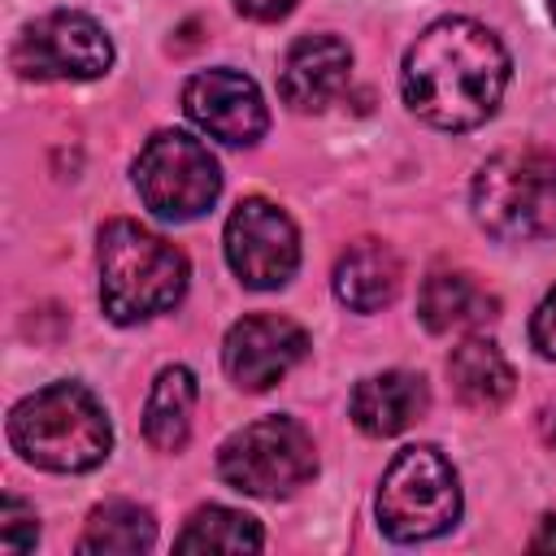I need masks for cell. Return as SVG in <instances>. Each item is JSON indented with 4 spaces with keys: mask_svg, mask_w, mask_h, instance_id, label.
I'll list each match as a JSON object with an SVG mask.
<instances>
[{
    "mask_svg": "<svg viewBox=\"0 0 556 556\" xmlns=\"http://www.w3.org/2000/svg\"><path fill=\"white\" fill-rule=\"evenodd\" d=\"M400 87L421 122L439 130H473L495 113L508 87V52L482 22L443 17L413 39Z\"/></svg>",
    "mask_w": 556,
    "mask_h": 556,
    "instance_id": "obj_1",
    "label": "cell"
},
{
    "mask_svg": "<svg viewBox=\"0 0 556 556\" xmlns=\"http://www.w3.org/2000/svg\"><path fill=\"white\" fill-rule=\"evenodd\" d=\"M135 187L156 217L191 222L213 208L222 191V169L200 139L182 130H161L135 156Z\"/></svg>",
    "mask_w": 556,
    "mask_h": 556,
    "instance_id": "obj_7",
    "label": "cell"
},
{
    "mask_svg": "<svg viewBox=\"0 0 556 556\" xmlns=\"http://www.w3.org/2000/svg\"><path fill=\"white\" fill-rule=\"evenodd\" d=\"M530 339H534V348L543 352V356H552L556 361V287L543 295V304L534 308V317H530Z\"/></svg>",
    "mask_w": 556,
    "mask_h": 556,
    "instance_id": "obj_21",
    "label": "cell"
},
{
    "mask_svg": "<svg viewBox=\"0 0 556 556\" xmlns=\"http://www.w3.org/2000/svg\"><path fill=\"white\" fill-rule=\"evenodd\" d=\"M113 65V43L87 13L56 9L30 22L13 43V70L22 78H100Z\"/></svg>",
    "mask_w": 556,
    "mask_h": 556,
    "instance_id": "obj_8",
    "label": "cell"
},
{
    "mask_svg": "<svg viewBox=\"0 0 556 556\" xmlns=\"http://www.w3.org/2000/svg\"><path fill=\"white\" fill-rule=\"evenodd\" d=\"M417 317L426 321V330L434 334H452V330H473L482 321L495 317V295L486 287H478L469 274H430L421 282L417 295Z\"/></svg>",
    "mask_w": 556,
    "mask_h": 556,
    "instance_id": "obj_15",
    "label": "cell"
},
{
    "mask_svg": "<svg viewBox=\"0 0 556 556\" xmlns=\"http://www.w3.org/2000/svg\"><path fill=\"white\" fill-rule=\"evenodd\" d=\"M447 378L452 391L460 395V404L469 408H500L513 395V365L504 361V352L491 339H465L452 356H447Z\"/></svg>",
    "mask_w": 556,
    "mask_h": 556,
    "instance_id": "obj_16",
    "label": "cell"
},
{
    "mask_svg": "<svg viewBox=\"0 0 556 556\" xmlns=\"http://www.w3.org/2000/svg\"><path fill=\"white\" fill-rule=\"evenodd\" d=\"M226 261L243 287L274 291L300 265V235L278 204H269L261 195L239 200L226 222Z\"/></svg>",
    "mask_w": 556,
    "mask_h": 556,
    "instance_id": "obj_9",
    "label": "cell"
},
{
    "mask_svg": "<svg viewBox=\"0 0 556 556\" xmlns=\"http://www.w3.org/2000/svg\"><path fill=\"white\" fill-rule=\"evenodd\" d=\"M187 291V256L130 217L100 230V304L117 326L174 308Z\"/></svg>",
    "mask_w": 556,
    "mask_h": 556,
    "instance_id": "obj_3",
    "label": "cell"
},
{
    "mask_svg": "<svg viewBox=\"0 0 556 556\" xmlns=\"http://www.w3.org/2000/svg\"><path fill=\"white\" fill-rule=\"evenodd\" d=\"M174 547L178 552H261L265 534L248 513L208 504L187 521V530L174 539Z\"/></svg>",
    "mask_w": 556,
    "mask_h": 556,
    "instance_id": "obj_19",
    "label": "cell"
},
{
    "mask_svg": "<svg viewBox=\"0 0 556 556\" xmlns=\"http://www.w3.org/2000/svg\"><path fill=\"white\" fill-rule=\"evenodd\" d=\"M473 213L508 243L556 235V156L539 148L491 156L473 178Z\"/></svg>",
    "mask_w": 556,
    "mask_h": 556,
    "instance_id": "obj_4",
    "label": "cell"
},
{
    "mask_svg": "<svg viewBox=\"0 0 556 556\" xmlns=\"http://www.w3.org/2000/svg\"><path fill=\"white\" fill-rule=\"evenodd\" d=\"M9 443L22 460L52 473H83L109 456L113 430L96 395L78 382H52L9 413Z\"/></svg>",
    "mask_w": 556,
    "mask_h": 556,
    "instance_id": "obj_2",
    "label": "cell"
},
{
    "mask_svg": "<svg viewBox=\"0 0 556 556\" xmlns=\"http://www.w3.org/2000/svg\"><path fill=\"white\" fill-rule=\"evenodd\" d=\"M156 539V521L148 517V508L130 504V500H109L87 517V530L78 539V552H104V556H130V552H148Z\"/></svg>",
    "mask_w": 556,
    "mask_h": 556,
    "instance_id": "obj_18",
    "label": "cell"
},
{
    "mask_svg": "<svg viewBox=\"0 0 556 556\" xmlns=\"http://www.w3.org/2000/svg\"><path fill=\"white\" fill-rule=\"evenodd\" d=\"M460 517V486L447 456L430 443L404 447L378 486V526L395 543H421L443 534Z\"/></svg>",
    "mask_w": 556,
    "mask_h": 556,
    "instance_id": "obj_5",
    "label": "cell"
},
{
    "mask_svg": "<svg viewBox=\"0 0 556 556\" xmlns=\"http://www.w3.org/2000/svg\"><path fill=\"white\" fill-rule=\"evenodd\" d=\"M182 109L187 117L208 130L222 143L248 148L265 135L269 117H265V100L256 91V83L239 70H204L182 87Z\"/></svg>",
    "mask_w": 556,
    "mask_h": 556,
    "instance_id": "obj_10",
    "label": "cell"
},
{
    "mask_svg": "<svg viewBox=\"0 0 556 556\" xmlns=\"http://www.w3.org/2000/svg\"><path fill=\"white\" fill-rule=\"evenodd\" d=\"M547 13H552V22H556V0H547Z\"/></svg>",
    "mask_w": 556,
    "mask_h": 556,
    "instance_id": "obj_24",
    "label": "cell"
},
{
    "mask_svg": "<svg viewBox=\"0 0 556 556\" xmlns=\"http://www.w3.org/2000/svg\"><path fill=\"white\" fill-rule=\"evenodd\" d=\"M217 473L243 495L278 500V495H291L295 486H304L317 473V452H313V439L300 421L261 417V421L235 430L222 443Z\"/></svg>",
    "mask_w": 556,
    "mask_h": 556,
    "instance_id": "obj_6",
    "label": "cell"
},
{
    "mask_svg": "<svg viewBox=\"0 0 556 556\" xmlns=\"http://www.w3.org/2000/svg\"><path fill=\"white\" fill-rule=\"evenodd\" d=\"M530 547H534V552H547V547H556V517H543V526H539V534L530 539Z\"/></svg>",
    "mask_w": 556,
    "mask_h": 556,
    "instance_id": "obj_23",
    "label": "cell"
},
{
    "mask_svg": "<svg viewBox=\"0 0 556 556\" xmlns=\"http://www.w3.org/2000/svg\"><path fill=\"white\" fill-rule=\"evenodd\" d=\"M308 348V334L278 313H252L226 330L222 361L235 387L243 391H269Z\"/></svg>",
    "mask_w": 556,
    "mask_h": 556,
    "instance_id": "obj_11",
    "label": "cell"
},
{
    "mask_svg": "<svg viewBox=\"0 0 556 556\" xmlns=\"http://www.w3.org/2000/svg\"><path fill=\"white\" fill-rule=\"evenodd\" d=\"M400 291V261L378 239H356L334 261V295L352 313H378Z\"/></svg>",
    "mask_w": 556,
    "mask_h": 556,
    "instance_id": "obj_14",
    "label": "cell"
},
{
    "mask_svg": "<svg viewBox=\"0 0 556 556\" xmlns=\"http://www.w3.org/2000/svg\"><path fill=\"white\" fill-rule=\"evenodd\" d=\"M39 539V521H35V508H26L17 495H9L0 504V547L4 552H30Z\"/></svg>",
    "mask_w": 556,
    "mask_h": 556,
    "instance_id": "obj_20",
    "label": "cell"
},
{
    "mask_svg": "<svg viewBox=\"0 0 556 556\" xmlns=\"http://www.w3.org/2000/svg\"><path fill=\"white\" fill-rule=\"evenodd\" d=\"M291 4L295 0H235V9L243 17H256V22H278V17L291 13Z\"/></svg>",
    "mask_w": 556,
    "mask_h": 556,
    "instance_id": "obj_22",
    "label": "cell"
},
{
    "mask_svg": "<svg viewBox=\"0 0 556 556\" xmlns=\"http://www.w3.org/2000/svg\"><path fill=\"white\" fill-rule=\"evenodd\" d=\"M191 408H195V378L182 365H169L156 374L148 404H143V439L156 452H178L191 430Z\"/></svg>",
    "mask_w": 556,
    "mask_h": 556,
    "instance_id": "obj_17",
    "label": "cell"
},
{
    "mask_svg": "<svg viewBox=\"0 0 556 556\" xmlns=\"http://www.w3.org/2000/svg\"><path fill=\"white\" fill-rule=\"evenodd\" d=\"M348 70H352V52L339 35H304L291 43L282 61L278 91L295 113H317L348 87Z\"/></svg>",
    "mask_w": 556,
    "mask_h": 556,
    "instance_id": "obj_12",
    "label": "cell"
},
{
    "mask_svg": "<svg viewBox=\"0 0 556 556\" xmlns=\"http://www.w3.org/2000/svg\"><path fill=\"white\" fill-rule=\"evenodd\" d=\"M426 408H430L426 378L421 374H404V369L374 374V378L356 382V391H352V421L374 439L408 430Z\"/></svg>",
    "mask_w": 556,
    "mask_h": 556,
    "instance_id": "obj_13",
    "label": "cell"
}]
</instances>
